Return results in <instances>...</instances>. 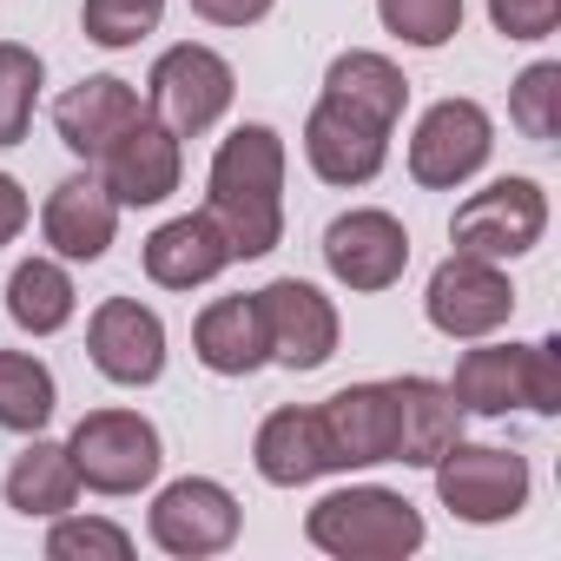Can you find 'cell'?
Returning a JSON list of instances; mask_svg holds the SVG:
<instances>
[{
  "instance_id": "cell-1",
  "label": "cell",
  "mask_w": 561,
  "mask_h": 561,
  "mask_svg": "<svg viewBox=\"0 0 561 561\" xmlns=\"http://www.w3.org/2000/svg\"><path fill=\"white\" fill-rule=\"evenodd\" d=\"M205 211L218 218L231 257L277 251V238H285V139L257 119L225 133L205 172Z\"/></svg>"
},
{
  "instance_id": "cell-2",
  "label": "cell",
  "mask_w": 561,
  "mask_h": 561,
  "mask_svg": "<svg viewBox=\"0 0 561 561\" xmlns=\"http://www.w3.org/2000/svg\"><path fill=\"white\" fill-rule=\"evenodd\" d=\"M305 535H311V548H324L337 561H403L423 548L430 528L410 495H397L383 482H351V489H331L305 515Z\"/></svg>"
},
{
  "instance_id": "cell-3",
  "label": "cell",
  "mask_w": 561,
  "mask_h": 561,
  "mask_svg": "<svg viewBox=\"0 0 561 561\" xmlns=\"http://www.w3.org/2000/svg\"><path fill=\"white\" fill-rule=\"evenodd\" d=\"M238 100V73L218 47H198V41H179L152 60V80H146V113L179 133V139H198L211 133Z\"/></svg>"
},
{
  "instance_id": "cell-4",
  "label": "cell",
  "mask_w": 561,
  "mask_h": 561,
  "mask_svg": "<svg viewBox=\"0 0 561 561\" xmlns=\"http://www.w3.org/2000/svg\"><path fill=\"white\" fill-rule=\"evenodd\" d=\"M67 456L80 469V489L139 495V489H152V476L165 462V443L139 410H87L67 436Z\"/></svg>"
},
{
  "instance_id": "cell-5",
  "label": "cell",
  "mask_w": 561,
  "mask_h": 561,
  "mask_svg": "<svg viewBox=\"0 0 561 561\" xmlns=\"http://www.w3.org/2000/svg\"><path fill=\"white\" fill-rule=\"evenodd\" d=\"M436 495H443V508L456 515V522H476V528H489V522H515L522 508H528V489H535V476H528V462L515 456V449H495V443H449L436 462Z\"/></svg>"
},
{
  "instance_id": "cell-6",
  "label": "cell",
  "mask_w": 561,
  "mask_h": 561,
  "mask_svg": "<svg viewBox=\"0 0 561 561\" xmlns=\"http://www.w3.org/2000/svg\"><path fill=\"white\" fill-rule=\"evenodd\" d=\"M423 318L456 337V344H476V337H495L508 318H515V285L495 257H476V251H449L436 271H430V291H423Z\"/></svg>"
},
{
  "instance_id": "cell-7",
  "label": "cell",
  "mask_w": 561,
  "mask_h": 561,
  "mask_svg": "<svg viewBox=\"0 0 561 561\" xmlns=\"http://www.w3.org/2000/svg\"><path fill=\"white\" fill-rule=\"evenodd\" d=\"M244 528V508L225 482L211 476H179L152 495V515H146V535L152 548L179 554V561H205V554H225Z\"/></svg>"
},
{
  "instance_id": "cell-8",
  "label": "cell",
  "mask_w": 561,
  "mask_h": 561,
  "mask_svg": "<svg viewBox=\"0 0 561 561\" xmlns=\"http://www.w3.org/2000/svg\"><path fill=\"white\" fill-rule=\"evenodd\" d=\"M541 231H548V192L535 179H495V185L469 192L449 218L456 251H476V257H495V264L535 251Z\"/></svg>"
},
{
  "instance_id": "cell-9",
  "label": "cell",
  "mask_w": 561,
  "mask_h": 561,
  "mask_svg": "<svg viewBox=\"0 0 561 561\" xmlns=\"http://www.w3.org/2000/svg\"><path fill=\"white\" fill-rule=\"evenodd\" d=\"M489 152H495V119L476 100H436L410 133V179L423 192H456L489 165Z\"/></svg>"
},
{
  "instance_id": "cell-10",
  "label": "cell",
  "mask_w": 561,
  "mask_h": 561,
  "mask_svg": "<svg viewBox=\"0 0 561 561\" xmlns=\"http://www.w3.org/2000/svg\"><path fill=\"white\" fill-rule=\"evenodd\" d=\"M257 311H264L271 364H285V370H324L337 357L344 318H337V305L318 285H305V277H277V285H264Z\"/></svg>"
},
{
  "instance_id": "cell-11",
  "label": "cell",
  "mask_w": 561,
  "mask_h": 561,
  "mask_svg": "<svg viewBox=\"0 0 561 561\" xmlns=\"http://www.w3.org/2000/svg\"><path fill=\"white\" fill-rule=\"evenodd\" d=\"M324 264L344 291H390L410 271V231L397 211L383 205H357L344 218H331L324 231Z\"/></svg>"
},
{
  "instance_id": "cell-12",
  "label": "cell",
  "mask_w": 561,
  "mask_h": 561,
  "mask_svg": "<svg viewBox=\"0 0 561 561\" xmlns=\"http://www.w3.org/2000/svg\"><path fill=\"white\" fill-rule=\"evenodd\" d=\"M87 357L106 383H126V390H146L159 383L165 370V324L152 305L139 298H106L93 318H87Z\"/></svg>"
},
{
  "instance_id": "cell-13",
  "label": "cell",
  "mask_w": 561,
  "mask_h": 561,
  "mask_svg": "<svg viewBox=\"0 0 561 561\" xmlns=\"http://www.w3.org/2000/svg\"><path fill=\"white\" fill-rule=\"evenodd\" d=\"M179 172H185L179 133H165L152 113H146L139 126H126V133L100 152V179H106V192L119 198V211L165 205V198L179 192Z\"/></svg>"
},
{
  "instance_id": "cell-14",
  "label": "cell",
  "mask_w": 561,
  "mask_h": 561,
  "mask_svg": "<svg viewBox=\"0 0 561 561\" xmlns=\"http://www.w3.org/2000/svg\"><path fill=\"white\" fill-rule=\"evenodd\" d=\"M113 231H119V198L106 192L100 172H73L47 192L41 205V238L54 257L67 264H100L113 251Z\"/></svg>"
},
{
  "instance_id": "cell-15",
  "label": "cell",
  "mask_w": 561,
  "mask_h": 561,
  "mask_svg": "<svg viewBox=\"0 0 561 561\" xmlns=\"http://www.w3.org/2000/svg\"><path fill=\"white\" fill-rule=\"evenodd\" d=\"M318 430L331 449V469H377L397 462V403L390 383H351L318 403Z\"/></svg>"
},
{
  "instance_id": "cell-16",
  "label": "cell",
  "mask_w": 561,
  "mask_h": 561,
  "mask_svg": "<svg viewBox=\"0 0 561 561\" xmlns=\"http://www.w3.org/2000/svg\"><path fill=\"white\" fill-rule=\"evenodd\" d=\"M146 119V100H139V87L133 80H119V73H93V80H80V87H67L60 100H54V133H60V146L67 152H80V159H100L126 126H139Z\"/></svg>"
},
{
  "instance_id": "cell-17",
  "label": "cell",
  "mask_w": 561,
  "mask_h": 561,
  "mask_svg": "<svg viewBox=\"0 0 561 561\" xmlns=\"http://www.w3.org/2000/svg\"><path fill=\"white\" fill-rule=\"evenodd\" d=\"M305 159L324 185H370L390 159V133L331 106V100H318L311 119H305Z\"/></svg>"
},
{
  "instance_id": "cell-18",
  "label": "cell",
  "mask_w": 561,
  "mask_h": 561,
  "mask_svg": "<svg viewBox=\"0 0 561 561\" xmlns=\"http://www.w3.org/2000/svg\"><path fill=\"white\" fill-rule=\"evenodd\" d=\"M225 264H238V257H231V244H225V231H218L211 211L165 218L146 238V277H152L159 291H198V285H211Z\"/></svg>"
},
{
  "instance_id": "cell-19",
  "label": "cell",
  "mask_w": 561,
  "mask_h": 561,
  "mask_svg": "<svg viewBox=\"0 0 561 561\" xmlns=\"http://www.w3.org/2000/svg\"><path fill=\"white\" fill-rule=\"evenodd\" d=\"M192 351L211 377H251L271 364V337H264V311H257V291L244 298H211L192 324Z\"/></svg>"
},
{
  "instance_id": "cell-20",
  "label": "cell",
  "mask_w": 561,
  "mask_h": 561,
  "mask_svg": "<svg viewBox=\"0 0 561 561\" xmlns=\"http://www.w3.org/2000/svg\"><path fill=\"white\" fill-rule=\"evenodd\" d=\"M318 100H331V106H344V113H357V119L397 133V119H403V106H410V80H403L397 60H383V54H370V47H351V54H337V60L324 67V93H318Z\"/></svg>"
},
{
  "instance_id": "cell-21",
  "label": "cell",
  "mask_w": 561,
  "mask_h": 561,
  "mask_svg": "<svg viewBox=\"0 0 561 561\" xmlns=\"http://www.w3.org/2000/svg\"><path fill=\"white\" fill-rule=\"evenodd\" d=\"M251 462L271 489H305L318 476H331V449H324V430H318V410H271L257 423V443H251Z\"/></svg>"
},
{
  "instance_id": "cell-22",
  "label": "cell",
  "mask_w": 561,
  "mask_h": 561,
  "mask_svg": "<svg viewBox=\"0 0 561 561\" xmlns=\"http://www.w3.org/2000/svg\"><path fill=\"white\" fill-rule=\"evenodd\" d=\"M390 403H397V462H410V469H430L462 436V403L436 377H397Z\"/></svg>"
},
{
  "instance_id": "cell-23",
  "label": "cell",
  "mask_w": 561,
  "mask_h": 561,
  "mask_svg": "<svg viewBox=\"0 0 561 561\" xmlns=\"http://www.w3.org/2000/svg\"><path fill=\"white\" fill-rule=\"evenodd\" d=\"M449 397L462 403V416H508L528 410V344H482L456 357Z\"/></svg>"
},
{
  "instance_id": "cell-24",
  "label": "cell",
  "mask_w": 561,
  "mask_h": 561,
  "mask_svg": "<svg viewBox=\"0 0 561 561\" xmlns=\"http://www.w3.org/2000/svg\"><path fill=\"white\" fill-rule=\"evenodd\" d=\"M8 508L14 515H41V522H54V515H67L73 502H80V469H73V456H67V443H47V436H34L21 456H14V469H8Z\"/></svg>"
},
{
  "instance_id": "cell-25",
  "label": "cell",
  "mask_w": 561,
  "mask_h": 561,
  "mask_svg": "<svg viewBox=\"0 0 561 561\" xmlns=\"http://www.w3.org/2000/svg\"><path fill=\"white\" fill-rule=\"evenodd\" d=\"M80 311V291H73V277H67V257H21L14 277H8V318L27 331V337H54L67 331Z\"/></svg>"
},
{
  "instance_id": "cell-26",
  "label": "cell",
  "mask_w": 561,
  "mask_h": 561,
  "mask_svg": "<svg viewBox=\"0 0 561 561\" xmlns=\"http://www.w3.org/2000/svg\"><path fill=\"white\" fill-rule=\"evenodd\" d=\"M60 410V383L34 351H0V430L41 436Z\"/></svg>"
},
{
  "instance_id": "cell-27",
  "label": "cell",
  "mask_w": 561,
  "mask_h": 561,
  "mask_svg": "<svg viewBox=\"0 0 561 561\" xmlns=\"http://www.w3.org/2000/svg\"><path fill=\"white\" fill-rule=\"evenodd\" d=\"M41 87H47L41 54L21 47V41H0V146H21L27 139L34 106H41Z\"/></svg>"
},
{
  "instance_id": "cell-28",
  "label": "cell",
  "mask_w": 561,
  "mask_h": 561,
  "mask_svg": "<svg viewBox=\"0 0 561 561\" xmlns=\"http://www.w3.org/2000/svg\"><path fill=\"white\" fill-rule=\"evenodd\" d=\"M377 21L390 41L416 47V54H436L462 34V0H377Z\"/></svg>"
},
{
  "instance_id": "cell-29",
  "label": "cell",
  "mask_w": 561,
  "mask_h": 561,
  "mask_svg": "<svg viewBox=\"0 0 561 561\" xmlns=\"http://www.w3.org/2000/svg\"><path fill=\"white\" fill-rule=\"evenodd\" d=\"M508 119L522 139L548 146L561 133V60H535L515 87H508Z\"/></svg>"
},
{
  "instance_id": "cell-30",
  "label": "cell",
  "mask_w": 561,
  "mask_h": 561,
  "mask_svg": "<svg viewBox=\"0 0 561 561\" xmlns=\"http://www.w3.org/2000/svg\"><path fill=\"white\" fill-rule=\"evenodd\" d=\"M159 21H165V0H87V8H80L87 41L106 47V54L139 47L146 34H159Z\"/></svg>"
},
{
  "instance_id": "cell-31",
  "label": "cell",
  "mask_w": 561,
  "mask_h": 561,
  "mask_svg": "<svg viewBox=\"0 0 561 561\" xmlns=\"http://www.w3.org/2000/svg\"><path fill=\"white\" fill-rule=\"evenodd\" d=\"M47 554L54 561H126L133 554V535L119 528V522H106V515H54V528H47Z\"/></svg>"
},
{
  "instance_id": "cell-32",
  "label": "cell",
  "mask_w": 561,
  "mask_h": 561,
  "mask_svg": "<svg viewBox=\"0 0 561 561\" xmlns=\"http://www.w3.org/2000/svg\"><path fill=\"white\" fill-rule=\"evenodd\" d=\"M489 21L502 41H548L561 27V0H489Z\"/></svg>"
},
{
  "instance_id": "cell-33",
  "label": "cell",
  "mask_w": 561,
  "mask_h": 561,
  "mask_svg": "<svg viewBox=\"0 0 561 561\" xmlns=\"http://www.w3.org/2000/svg\"><path fill=\"white\" fill-rule=\"evenodd\" d=\"M528 410L535 416H554L561 410V344L554 337L528 344Z\"/></svg>"
},
{
  "instance_id": "cell-34",
  "label": "cell",
  "mask_w": 561,
  "mask_h": 561,
  "mask_svg": "<svg viewBox=\"0 0 561 561\" xmlns=\"http://www.w3.org/2000/svg\"><path fill=\"white\" fill-rule=\"evenodd\" d=\"M277 0H192V14L211 21V27H257Z\"/></svg>"
},
{
  "instance_id": "cell-35",
  "label": "cell",
  "mask_w": 561,
  "mask_h": 561,
  "mask_svg": "<svg viewBox=\"0 0 561 561\" xmlns=\"http://www.w3.org/2000/svg\"><path fill=\"white\" fill-rule=\"evenodd\" d=\"M27 218H34V205H27V185H21L14 172H0V244H14V238L27 231Z\"/></svg>"
}]
</instances>
